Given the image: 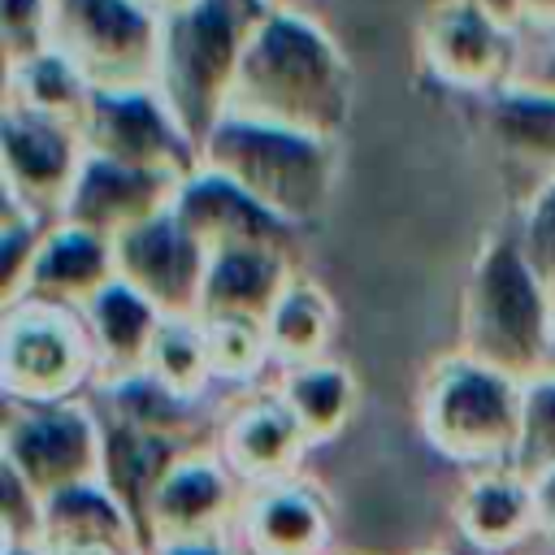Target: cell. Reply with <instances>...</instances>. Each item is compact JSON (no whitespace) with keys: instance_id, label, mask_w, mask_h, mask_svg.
<instances>
[{"instance_id":"cell-20","label":"cell","mask_w":555,"mask_h":555,"mask_svg":"<svg viewBox=\"0 0 555 555\" xmlns=\"http://www.w3.org/2000/svg\"><path fill=\"white\" fill-rule=\"evenodd\" d=\"M91 408L108 421L173 438L182 447H217V425L204 399H186L173 395L169 386H160L152 373H130V377H113V382H95L91 386Z\"/></svg>"},{"instance_id":"cell-37","label":"cell","mask_w":555,"mask_h":555,"mask_svg":"<svg viewBox=\"0 0 555 555\" xmlns=\"http://www.w3.org/2000/svg\"><path fill=\"white\" fill-rule=\"evenodd\" d=\"M512 87H529V91H542V95L555 100V39H546V43L525 52L520 74H516Z\"/></svg>"},{"instance_id":"cell-1","label":"cell","mask_w":555,"mask_h":555,"mask_svg":"<svg viewBox=\"0 0 555 555\" xmlns=\"http://www.w3.org/2000/svg\"><path fill=\"white\" fill-rule=\"evenodd\" d=\"M225 117L338 143L351 117V65L308 13L278 0L247 39Z\"/></svg>"},{"instance_id":"cell-4","label":"cell","mask_w":555,"mask_h":555,"mask_svg":"<svg viewBox=\"0 0 555 555\" xmlns=\"http://www.w3.org/2000/svg\"><path fill=\"white\" fill-rule=\"evenodd\" d=\"M199 165L230 178L295 230H312L334 195L338 143L225 117L199 147Z\"/></svg>"},{"instance_id":"cell-21","label":"cell","mask_w":555,"mask_h":555,"mask_svg":"<svg viewBox=\"0 0 555 555\" xmlns=\"http://www.w3.org/2000/svg\"><path fill=\"white\" fill-rule=\"evenodd\" d=\"M299 278V260L282 251H217L208 260V282H204V308L199 317H247V321H269L286 286Z\"/></svg>"},{"instance_id":"cell-36","label":"cell","mask_w":555,"mask_h":555,"mask_svg":"<svg viewBox=\"0 0 555 555\" xmlns=\"http://www.w3.org/2000/svg\"><path fill=\"white\" fill-rule=\"evenodd\" d=\"M490 17H499L520 43L525 39H555V0H477Z\"/></svg>"},{"instance_id":"cell-33","label":"cell","mask_w":555,"mask_h":555,"mask_svg":"<svg viewBox=\"0 0 555 555\" xmlns=\"http://www.w3.org/2000/svg\"><path fill=\"white\" fill-rule=\"evenodd\" d=\"M512 230H516L525 264L533 269L538 286L546 291V299L555 308V178L538 182V191L525 199V208H520Z\"/></svg>"},{"instance_id":"cell-18","label":"cell","mask_w":555,"mask_h":555,"mask_svg":"<svg viewBox=\"0 0 555 555\" xmlns=\"http://www.w3.org/2000/svg\"><path fill=\"white\" fill-rule=\"evenodd\" d=\"M451 525L468 546H477L486 555H503V551L520 546L529 533H538L533 481L507 464L468 473V481L460 486V494L451 503Z\"/></svg>"},{"instance_id":"cell-34","label":"cell","mask_w":555,"mask_h":555,"mask_svg":"<svg viewBox=\"0 0 555 555\" xmlns=\"http://www.w3.org/2000/svg\"><path fill=\"white\" fill-rule=\"evenodd\" d=\"M0 43H4V65L48 52L52 48V0H4Z\"/></svg>"},{"instance_id":"cell-22","label":"cell","mask_w":555,"mask_h":555,"mask_svg":"<svg viewBox=\"0 0 555 555\" xmlns=\"http://www.w3.org/2000/svg\"><path fill=\"white\" fill-rule=\"evenodd\" d=\"M100 416V412H95ZM100 429H104V460H100V481L113 490V499L130 512L139 538H143V520H147V503L156 494V486L165 481V473L195 447H182L173 438H160V434H147V429H134V425H121V421H108L100 416Z\"/></svg>"},{"instance_id":"cell-28","label":"cell","mask_w":555,"mask_h":555,"mask_svg":"<svg viewBox=\"0 0 555 555\" xmlns=\"http://www.w3.org/2000/svg\"><path fill=\"white\" fill-rule=\"evenodd\" d=\"M4 104H17V108L78 126L87 104H91V82L78 74V65L65 52L48 48L30 61L4 65Z\"/></svg>"},{"instance_id":"cell-5","label":"cell","mask_w":555,"mask_h":555,"mask_svg":"<svg viewBox=\"0 0 555 555\" xmlns=\"http://www.w3.org/2000/svg\"><path fill=\"white\" fill-rule=\"evenodd\" d=\"M520 390L525 382L468 360L464 351L442 356L416 399L421 434L438 455L464 468H499L512 460L520 429Z\"/></svg>"},{"instance_id":"cell-8","label":"cell","mask_w":555,"mask_h":555,"mask_svg":"<svg viewBox=\"0 0 555 555\" xmlns=\"http://www.w3.org/2000/svg\"><path fill=\"white\" fill-rule=\"evenodd\" d=\"M4 464L39 494L100 481L104 429L91 399L69 403H4Z\"/></svg>"},{"instance_id":"cell-16","label":"cell","mask_w":555,"mask_h":555,"mask_svg":"<svg viewBox=\"0 0 555 555\" xmlns=\"http://www.w3.org/2000/svg\"><path fill=\"white\" fill-rule=\"evenodd\" d=\"M178 186H182V178H173V173H152V169H130V165L87 156V165L65 199L61 221L117 243L121 234L165 217L178 199Z\"/></svg>"},{"instance_id":"cell-43","label":"cell","mask_w":555,"mask_h":555,"mask_svg":"<svg viewBox=\"0 0 555 555\" xmlns=\"http://www.w3.org/2000/svg\"><path fill=\"white\" fill-rule=\"evenodd\" d=\"M546 373H555V343H551V364H546Z\"/></svg>"},{"instance_id":"cell-44","label":"cell","mask_w":555,"mask_h":555,"mask_svg":"<svg viewBox=\"0 0 555 555\" xmlns=\"http://www.w3.org/2000/svg\"><path fill=\"white\" fill-rule=\"evenodd\" d=\"M416 555H451V551H416Z\"/></svg>"},{"instance_id":"cell-30","label":"cell","mask_w":555,"mask_h":555,"mask_svg":"<svg viewBox=\"0 0 555 555\" xmlns=\"http://www.w3.org/2000/svg\"><path fill=\"white\" fill-rule=\"evenodd\" d=\"M204 338H208V360L212 377L225 386H256L273 364V347L260 321L247 317H199Z\"/></svg>"},{"instance_id":"cell-3","label":"cell","mask_w":555,"mask_h":555,"mask_svg":"<svg viewBox=\"0 0 555 555\" xmlns=\"http://www.w3.org/2000/svg\"><path fill=\"white\" fill-rule=\"evenodd\" d=\"M555 343V308L520 256L516 230L490 234L468 269L460 299V351L516 382L542 377Z\"/></svg>"},{"instance_id":"cell-23","label":"cell","mask_w":555,"mask_h":555,"mask_svg":"<svg viewBox=\"0 0 555 555\" xmlns=\"http://www.w3.org/2000/svg\"><path fill=\"white\" fill-rule=\"evenodd\" d=\"M82 321H87V334H91L100 382H113V377H130V373L147 369V356H152V343H156V330H160L165 317L134 286H126L117 278L82 312Z\"/></svg>"},{"instance_id":"cell-24","label":"cell","mask_w":555,"mask_h":555,"mask_svg":"<svg viewBox=\"0 0 555 555\" xmlns=\"http://www.w3.org/2000/svg\"><path fill=\"white\" fill-rule=\"evenodd\" d=\"M481 130L503 160L533 169L542 182L555 178V100L551 95L529 87H507L499 95H486Z\"/></svg>"},{"instance_id":"cell-14","label":"cell","mask_w":555,"mask_h":555,"mask_svg":"<svg viewBox=\"0 0 555 555\" xmlns=\"http://www.w3.org/2000/svg\"><path fill=\"white\" fill-rule=\"evenodd\" d=\"M173 212L208 247V256L256 247V251H282V256L299 260V230L286 225L278 212H269L264 204H256L230 178H221L204 165L191 178H182Z\"/></svg>"},{"instance_id":"cell-27","label":"cell","mask_w":555,"mask_h":555,"mask_svg":"<svg viewBox=\"0 0 555 555\" xmlns=\"http://www.w3.org/2000/svg\"><path fill=\"white\" fill-rule=\"evenodd\" d=\"M273 390L286 399V408L295 412V421L304 425L312 447L338 438L351 425V416H356V377L338 360H317V364L282 369Z\"/></svg>"},{"instance_id":"cell-25","label":"cell","mask_w":555,"mask_h":555,"mask_svg":"<svg viewBox=\"0 0 555 555\" xmlns=\"http://www.w3.org/2000/svg\"><path fill=\"white\" fill-rule=\"evenodd\" d=\"M43 546L69 551V546H126L143 555V538L130 520V512L113 499L104 481H87L74 490H61L43 499Z\"/></svg>"},{"instance_id":"cell-31","label":"cell","mask_w":555,"mask_h":555,"mask_svg":"<svg viewBox=\"0 0 555 555\" xmlns=\"http://www.w3.org/2000/svg\"><path fill=\"white\" fill-rule=\"evenodd\" d=\"M507 468L538 481L555 468V373L529 377L520 390V429Z\"/></svg>"},{"instance_id":"cell-19","label":"cell","mask_w":555,"mask_h":555,"mask_svg":"<svg viewBox=\"0 0 555 555\" xmlns=\"http://www.w3.org/2000/svg\"><path fill=\"white\" fill-rule=\"evenodd\" d=\"M238 542L247 555H325L330 507L304 477L247 490L238 516Z\"/></svg>"},{"instance_id":"cell-10","label":"cell","mask_w":555,"mask_h":555,"mask_svg":"<svg viewBox=\"0 0 555 555\" xmlns=\"http://www.w3.org/2000/svg\"><path fill=\"white\" fill-rule=\"evenodd\" d=\"M87 156L191 178L199 169V147L173 121L156 87L143 91H91V104L78 121Z\"/></svg>"},{"instance_id":"cell-6","label":"cell","mask_w":555,"mask_h":555,"mask_svg":"<svg viewBox=\"0 0 555 555\" xmlns=\"http://www.w3.org/2000/svg\"><path fill=\"white\" fill-rule=\"evenodd\" d=\"M100 364L82 312L48 304H13L0 325L4 403H69L91 395Z\"/></svg>"},{"instance_id":"cell-41","label":"cell","mask_w":555,"mask_h":555,"mask_svg":"<svg viewBox=\"0 0 555 555\" xmlns=\"http://www.w3.org/2000/svg\"><path fill=\"white\" fill-rule=\"evenodd\" d=\"M0 555H48V546H0Z\"/></svg>"},{"instance_id":"cell-29","label":"cell","mask_w":555,"mask_h":555,"mask_svg":"<svg viewBox=\"0 0 555 555\" xmlns=\"http://www.w3.org/2000/svg\"><path fill=\"white\" fill-rule=\"evenodd\" d=\"M143 373H152L173 395L208 399V386L217 377H212L208 338H204L199 317H165L160 330H156V343H152V356H147Z\"/></svg>"},{"instance_id":"cell-9","label":"cell","mask_w":555,"mask_h":555,"mask_svg":"<svg viewBox=\"0 0 555 555\" xmlns=\"http://www.w3.org/2000/svg\"><path fill=\"white\" fill-rule=\"evenodd\" d=\"M416 52L442 87L468 95L507 91L525 61V43L477 0H438L416 26Z\"/></svg>"},{"instance_id":"cell-35","label":"cell","mask_w":555,"mask_h":555,"mask_svg":"<svg viewBox=\"0 0 555 555\" xmlns=\"http://www.w3.org/2000/svg\"><path fill=\"white\" fill-rule=\"evenodd\" d=\"M0 546H43V499L0 464Z\"/></svg>"},{"instance_id":"cell-17","label":"cell","mask_w":555,"mask_h":555,"mask_svg":"<svg viewBox=\"0 0 555 555\" xmlns=\"http://www.w3.org/2000/svg\"><path fill=\"white\" fill-rule=\"evenodd\" d=\"M113 282H117L113 243L91 234V230H78L69 221H56L43 234L39 251H35L22 304H48V308H65V312H87Z\"/></svg>"},{"instance_id":"cell-42","label":"cell","mask_w":555,"mask_h":555,"mask_svg":"<svg viewBox=\"0 0 555 555\" xmlns=\"http://www.w3.org/2000/svg\"><path fill=\"white\" fill-rule=\"evenodd\" d=\"M143 4H152V9H160V13H169L173 4H182V0H143Z\"/></svg>"},{"instance_id":"cell-40","label":"cell","mask_w":555,"mask_h":555,"mask_svg":"<svg viewBox=\"0 0 555 555\" xmlns=\"http://www.w3.org/2000/svg\"><path fill=\"white\" fill-rule=\"evenodd\" d=\"M48 555H139L126 546H69V551H48Z\"/></svg>"},{"instance_id":"cell-39","label":"cell","mask_w":555,"mask_h":555,"mask_svg":"<svg viewBox=\"0 0 555 555\" xmlns=\"http://www.w3.org/2000/svg\"><path fill=\"white\" fill-rule=\"evenodd\" d=\"M533 494H538V533L555 538V468L533 481Z\"/></svg>"},{"instance_id":"cell-2","label":"cell","mask_w":555,"mask_h":555,"mask_svg":"<svg viewBox=\"0 0 555 555\" xmlns=\"http://www.w3.org/2000/svg\"><path fill=\"white\" fill-rule=\"evenodd\" d=\"M278 0H182L160 13L156 91L195 147L225 121L251 30Z\"/></svg>"},{"instance_id":"cell-15","label":"cell","mask_w":555,"mask_h":555,"mask_svg":"<svg viewBox=\"0 0 555 555\" xmlns=\"http://www.w3.org/2000/svg\"><path fill=\"white\" fill-rule=\"evenodd\" d=\"M308 451L312 442L278 390L243 395L217 425V455L247 490L299 477Z\"/></svg>"},{"instance_id":"cell-32","label":"cell","mask_w":555,"mask_h":555,"mask_svg":"<svg viewBox=\"0 0 555 555\" xmlns=\"http://www.w3.org/2000/svg\"><path fill=\"white\" fill-rule=\"evenodd\" d=\"M52 225H56L52 217H39V212L17 208V204L4 199V221H0V304L4 308L22 304L35 251H39V243Z\"/></svg>"},{"instance_id":"cell-7","label":"cell","mask_w":555,"mask_h":555,"mask_svg":"<svg viewBox=\"0 0 555 555\" xmlns=\"http://www.w3.org/2000/svg\"><path fill=\"white\" fill-rule=\"evenodd\" d=\"M52 48L91 91H143L160 69V9L143 0H52Z\"/></svg>"},{"instance_id":"cell-26","label":"cell","mask_w":555,"mask_h":555,"mask_svg":"<svg viewBox=\"0 0 555 555\" xmlns=\"http://www.w3.org/2000/svg\"><path fill=\"white\" fill-rule=\"evenodd\" d=\"M334 325H338L334 299L325 295L321 282H312V278L299 273V278L286 286V295L278 299V308L269 312V321H264V334H269L278 373H282V369H299V364L330 360Z\"/></svg>"},{"instance_id":"cell-38","label":"cell","mask_w":555,"mask_h":555,"mask_svg":"<svg viewBox=\"0 0 555 555\" xmlns=\"http://www.w3.org/2000/svg\"><path fill=\"white\" fill-rule=\"evenodd\" d=\"M147 555H243L238 538H204V542H173V546H152Z\"/></svg>"},{"instance_id":"cell-12","label":"cell","mask_w":555,"mask_h":555,"mask_svg":"<svg viewBox=\"0 0 555 555\" xmlns=\"http://www.w3.org/2000/svg\"><path fill=\"white\" fill-rule=\"evenodd\" d=\"M87 165V147L78 126L4 104L0 121V169H4V199L30 208L39 217L61 221L65 199Z\"/></svg>"},{"instance_id":"cell-11","label":"cell","mask_w":555,"mask_h":555,"mask_svg":"<svg viewBox=\"0 0 555 555\" xmlns=\"http://www.w3.org/2000/svg\"><path fill=\"white\" fill-rule=\"evenodd\" d=\"M247 503V486L225 468L217 447L186 451L165 481L156 486L143 520V555L152 546L204 542V538H238V516Z\"/></svg>"},{"instance_id":"cell-13","label":"cell","mask_w":555,"mask_h":555,"mask_svg":"<svg viewBox=\"0 0 555 555\" xmlns=\"http://www.w3.org/2000/svg\"><path fill=\"white\" fill-rule=\"evenodd\" d=\"M117 278L134 286L160 317H199L208 282V247L169 208L165 217L121 234L113 243Z\"/></svg>"}]
</instances>
